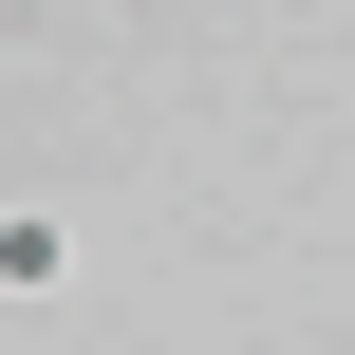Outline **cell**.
<instances>
[{"label": "cell", "instance_id": "6da1fadb", "mask_svg": "<svg viewBox=\"0 0 355 355\" xmlns=\"http://www.w3.org/2000/svg\"><path fill=\"white\" fill-rule=\"evenodd\" d=\"M56 262H75V243H56L37 206H19V225H0V300H56Z\"/></svg>", "mask_w": 355, "mask_h": 355}]
</instances>
